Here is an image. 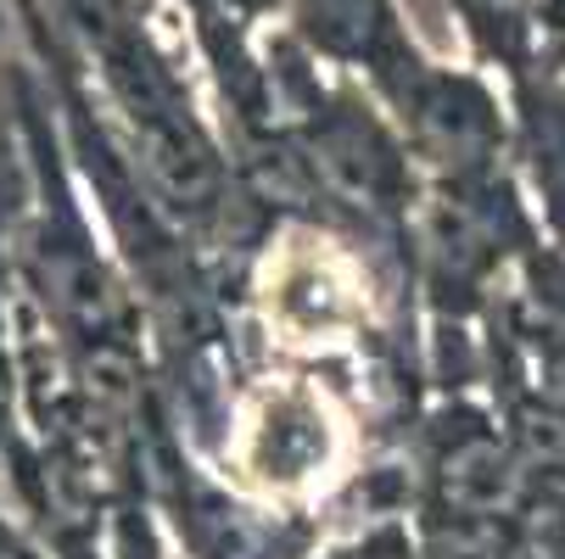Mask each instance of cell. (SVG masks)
<instances>
[{
  "instance_id": "5b68a950",
  "label": "cell",
  "mask_w": 565,
  "mask_h": 559,
  "mask_svg": "<svg viewBox=\"0 0 565 559\" xmlns=\"http://www.w3.org/2000/svg\"><path fill=\"white\" fill-rule=\"evenodd\" d=\"M0 34H7V0H0Z\"/></svg>"
},
{
  "instance_id": "6da1fadb",
  "label": "cell",
  "mask_w": 565,
  "mask_h": 559,
  "mask_svg": "<svg viewBox=\"0 0 565 559\" xmlns=\"http://www.w3.org/2000/svg\"><path fill=\"white\" fill-rule=\"evenodd\" d=\"M370 453L386 448L348 375L258 358L235 380L224 426L202 464H213L241 498L319 526Z\"/></svg>"
},
{
  "instance_id": "7a4b0ae2",
  "label": "cell",
  "mask_w": 565,
  "mask_h": 559,
  "mask_svg": "<svg viewBox=\"0 0 565 559\" xmlns=\"http://www.w3.org/2000/svg\"><path fill=\"white\" fill-rule=\"evenodd\" d=\"M313 62H326L381 101L397 107L420 78L431 73L437 51L420 45L409 29L403 0H286V23H280Z\"/></svg>"
},
{
  "instance_id": "3957f363",
  "label": "cell",
  "mask_w": 565,
  "mask_h": 559,
  "mask_svg": "<svg viewBox=\"0 0 565 559\" xmlns=\"http://www.w3.org/2000/svg\"><path fill=\"white\" fill-rule=\"evenodd\" d=\"M510 96V169L532 202L543 247L565 264V73L537 62L504 78Z\"/></svg>"
},
{
  "instance_id": "277c9868",
  "label": "cell",
  "mask_w": 565,
  "mask_h": 559,
  "mask_svg": "<svg viewBox=\"0 0 565 559\" xmlns=\"http://www.w3.org/2000/svg\"><path fill=\"white\" fill-rule=\"evenodd\" d=\"M532 23H537V62L565 73V0H532Z\"/></svg>"
}]
</instances>
